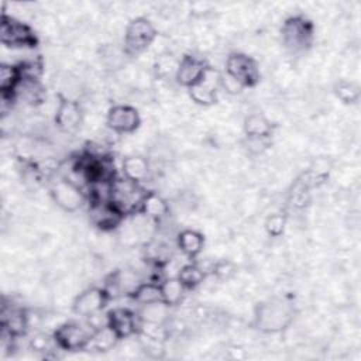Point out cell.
Returning <instances> with one entry per match:
<instances>
[{"label":"cell","mask_w":361,"mask_h":361,"mask_svg":"<svg viewBox=\"0 0 361 361\" xmlns=\"http://www.w3.org/2000/svg\"><path fill=\"white\" fill-rule=\"evenodd\" d=\"M295 317L293 306L283 299H268L254 310V326L262 333H281L290 326Z\"/></svg>","instance_id":"obj_1"},{"label":"cell","mask_w":361,"mask_h":361,"mask_svg":"<svg viewBox=\"0 0 361 361\" xmlns=\"http://www.w3.org/2000/svg\"><path fill=\"white\" fill-rule=\"evenodd\" d=\"M313 23L305 16H292L286 18L281 28L282 44L290 54H300L310 48L313 41Z\"/></svg>","instance_id":"obj_2"},{"label":"cell","mask_w":361,"mask_h":361,"mask_svg":"<svg viewBox=\"0 0 361 361\" xmlns=\"http://www.w3.org/2000/svg\"><path fill=\"white\" fill-rule=\"evenodd\" d=\"M147 190L141 186V183H135L127 178L114 176L111 179L110 189V202L124 214H135L138 213L140 204L142 202Z\"/></svg>","instance_id":"obj_3"},{"label":"cell","mask_w":361,"mask_h":361,"mask_svg":"<svg viewBox=\"0 0 361 361\" xmlns=\"http://www.w3.org/2000/svg\"><path fill=\"white\" fill-rule=\"evenodd\" d=\"M157 28L147 17L133 18L124 31V54L135 56L147 51L157 38Z\"/></svg>","instance_id":"obj_4"},{"label":"cell","mask_w":361,"mask_h":361,"mask_svg":"<svg viewBox=\"0 0 361 361\" xmlns=\"http://www.w3.org/2000/svg\"><path fill=\"white\" fill-rule=\"evenodd\" d=\"M93 333L94 329L87 322H65L59 324L52 334L59 350L78 351L89 347Z\"/></svg>","instance_id":"obj_5"},{"label":"cell","mask_w":361,"mask_h":361,"mask_svg":"<svg viewBox=\"0 0 361 361\" xmlns=\"http://www.w3.org/2000/svg\"><path fill=\"white\" fill-rule=\"evenodd\" d=\"M0 39L3 45L11 48H34L38 44V38L28 24L6 13L1 16Z\"/></svg>","instance_id":"obj_6"},{"label":"cell","mask_w":361,"mask_h":361,"mask_svg":"<svg viewBox=\"0 0 361 361\" xmlns=\"http://www.w3.org/2000/svg\"><path fill=\"white\" fill-rule=\"evenodd\" d=\"M224 72L235 79L243 87L257 86L261 78L257 61L244 52H231L226 59Z\"/></svg>","instance_id":"obj_7"},{"label":"cell","mask_w":361,"mask_h":361,"mask_svg":"<svg viewBox=\"0 0 361 361\" xmlns=\"http://www.w3.org/2000/svg\"><path fill=\"white\" fill-rule=\"evenodd\" d=\"M49 195L56 206L69 213L76 212L86 202L83 189L65 176H61L51 183Z\"/></svg>","instance_id":"obj_8"},{"label":"cell","mask_w":361,"mask_h":361,"mask_svg":"<svg viewBox=\"0 0 361 361\" xmlns=\"http://www.w3.org/2000/svg\"><path fill=\"white\" fill-rule=\"evenodd\" d=\"M110 295L104 288L92 286L80 292L72 303V310L76 316L80 317H90L99 312H103V309L110 302Z\"/></svg>","instance_id":"obj_9"},{"label":"cell","mask_w":361,"mask_h":361,"mask_svg":"<svg viewBox=\"0 0 361 361\" xmlns=\"http://www.w3.org/2000/svg\"><path fill=\"white\" fill-rule=\"evenodd\" d=\"M192 102L196 104L209 107L217 103L220 92V72L209 66L203 78L193 86L188 89Z\"/></svg>","instance_id":"obj_10"},{"label":"cell","mask_w":361,"mask_h":361,"mask_svg":"<svg viewBox=\"0 0 361 361\" xmlns=\"http://www.w3.org/2000/svg\"><path fill=\"white\" fill-rule=\"evenodd\" d=\"M106 124L116 134H130L140 127L141 117L130 104H114L107 111Z\"/></svg>","instance_id":"obj_11"},{"label":"cell","mask_w":361,"mask_h":361,"mask_svg":"<svg viewBox=\"0 0 361 361\" xmlns=\"http://www.w3.org/2000/svg\"><path fill=\"white\" fill-rule=\"evenodd\" d=\"M58 97L59 102L55 110L54 121L62 133L72 134L78 131L83 123V110L76 100L65 97L62 94H59Z\"/></svg>","instance_id":"obj_12"},{"label":"cell","mask_w":361,"mask_h":361,"mask_svg":"<svg viewBox=\"0 0 361 361\" xmlns=\"http://www.w3.org/2000/svg\"><path fill=\"white\" fill-rule=\"evenodd\" d=\"M209 66L210 65L197 55H185L176 65L175 79L180 86L189 89L203 78Z\"/></svg>","instance_id":"obj_13"},{"label":"cell","mask_w":361,"mask_h":361,"mask_svg":"<svg viewBox=\"0 0 361 361\" xmlns=\"http://www.w3.org/2000/svg\"><path fill=\"white\" fill-rule=\"evenodd\" d=\"M107 324L113 329L117 337L123 340L138 333L140 319L131 309L118 306L107 312Z\"/></svg>","instance_id":"obj_14"},{"label":"cell","mask_w":361,"mask_h":361,"mask_svg":"<svg viewBox=\"0 0 361 361\" xmlns=\"http://www.w3.org/2000/svg\"><path fill=\"white\" fill-rule=\"evenodd\" d=\"M89 216L92 223L100 230L110 231L121 224L124 214L109 200V202H90Z\"/></svg>","instance_id":"obj_15"},{"label":"cell","mask_w":361,"mask_h":361,"mask_svg":"<svg viewBox=\"0 0 361 361\" xmlns=\"http://www.w3.org/2000/svg\"><path fill=\"white\" fill-rule=\"evenodd\" d=\"M138 214L158 223L169 214V204L161 195L155 192H147L140 204Z\"/></svg>","instance_id":"obj_16"},{"label":"cell","mask_w":361,"mask_h":361,"mask_svg":"<svg viewBox=\"0 0 361 361\" xmlns=\"http://www.w3.org/2000/svg\"><path fill=\"white\" fill-rule=\"evenodd\" d=\"M14 96L17 100L24 102L28 106H38L45 100V89L39 80L20 79Z\"/></svg>","instance_id":"obj_17"},{"label":"cell","mask_w":361,"mask_h":361,"mask_svg":"<svg viewBox=\"0 0 361 361\" xmlns=\"http://www.w3.org/2000/svg\"><path fill=\"white\" fill-rule=\"evenodd\" d=\"M121 173L135 183H142L149 176V162L141 155L126 157L121 162Z\"/></svg>","instance_id":"obj_18"},{"label":"cell","mask_w":361,"mask_h":361,"mask_svg":"<svg viewBox=\"0 0 361 361\" xmlns=\"http://www.w3.org/2000/svg\"><path fill=\"white\" fill-rule=\"evenodd\" d=\"M176 245L185 257L195 259L204 247V237L196 230L186 228L178 234Z\"/></svg>","instance_id":"obj_19"},{"label":"cell","mask_w":361,"mask_h":361,"mask_svg":"<svg viewBox=\"0 0 361 361\" xmlns=\"http://www.w3.org/2000/svg\"><path fill=\"white\" fill-rule=\"evenodd\" d=\"M169 309L165 302L158 300V302H151L145 305H138L137 309V316L140 322L142 323H149V324H165L169 320Z\"/></svg>","instance_id":"obj_20"},{"label":"cell","mask_w":361,"mask_h":361,"mask_svg":"<svg viewBox=\"0 0 361 361\" xmlns=\"http://www.w3.org/2000/svg\"><path fill=\"white\" fill-rule=\"evenodd\" d=\"M243 130L245 137H264L271 138L274 133V124L268 117L261 113H251L244 118Z\"/></svg>","instance_id":"obj_21"},{"label":"cell","mask_w":361,"mask_h":361,"mask_svg":"<svg viewBox=\"0 0 361 361\" xmlns=\"http://www.w3.org/2000/svg\"><path fill=\"white\" fill-rule=\"evenodd\" d=\"M159 285H161L162 302H165L171 307L179 305L185 298V292L188 290L178 276H166L159 282Z\"/></svg>","instance_id":"obj_22"},{"label":"cell","mask_w":361,"mask_h":361,"mask_svg":"<svg viewBox=\"0 0 361 361\" xmlns=\"http://www.w3.org/2000/svg\"><path fill=\"white\" fill-rule=\"evenodd\" d=\"M207 272L199 264H195V262L182 265L176 274V276L188 290L197 288L204 281Z\"/></svg>","instance_id":"obj_23"},{"label":"cell","mask_w":361,"mask_h":361,"mask_svg":"<svg viewBox=\"0 0 361 361\" xmlns=\"http://www.w3.org/2000/svg\"><path fill=\"white\" fill-rule=\"evenodd\" d=\"M137 305H145L151 302L162 300L161 285L158 282H141L130 295Z\"/></svg>","instance_id":"obj_24"},{"label":"cell","mask_w":361,"mask_h":361,"mask_svg":"<svg viewBox=\"0 0 361 361\" xmlns=\"http://www.w3.org/2000/svg\"><path fill=\"white\" fill-rule=\"evenodd\" d=\"M118 340L120 338L117 337V334L107 324L102 329L94 330L93 337H92L87 348H92V350H96V351H107V350H111Z\"/></svg>","instance_id":"obj_25"},{"label":"cell","mask_w":361,"mask_h":361,"mask_svg":"<svg viewBox=\"0 0 361 361\" xmlns=\"http://www.w3.org/2000/svg\"><path fill=\"white\" fill-rule=\"evenodd\" d=\"M20 71L17 65L1 63L0 66V93L14 94V90L20 82Z\"/></svg>","instance_id":"obj_26"},{"label":"cell","mask_w":361,"mask_h":361,"mask_svg":"<svg viewBox=\"0 0 361 361\" xmlns=\"http://www.w3.org/2000/svg\"><path fill=\"white\" fill-rule=\"evenodd\" d=\"M334 96L344 104H354L360 99V87L351 80L341 79L333 86Z\"/></svg>","instance_id":"obj_27"},{"label":"cell","mask_w":361,"mask_h":361,"mask_svg":"<svg viewBox=\"0 0 361 361\" xmlns=\"http://www.w3.org/2000/svg\"><path fill=\"white\" fill-rule=\"evenodd\" d=\"M28 345H30V348H31L32 351H35V353H42V354L49 353V351H52L55 347H58V345H56V341H55V338H54V334H48V333H42V331L35 333V334L30 338Z\"/></svg>","instance_id":"obj_28"},{"label":"cell","mask_w":361,"mask_h":361,"mask_svg":"<svg viewBox=\"0 0 361 361\" xmlns=\"http://www.w3.org/2000/svg\"><path fill=\"white\" fill-rule=\"evenodd\" d=\"M17 66H18L21 79L39 80V78L42 75V71H44V65H42V61L39 58L25 59L23 62L17 63Z\"/></svg>","instance_id":"obj_29"},{"label":"cell","mask_w":361,"mask_h":361,"mask_svg":"<svg viewBox=\"0 0 361 361\" xmlns=\"http://www.w3.org/2000/svg\"><path fill=\"white\" fill-rule=\"evenodd\" d=\"M210 272L219 281H228L235 275L237 267H235L234 262H231L228 259H219V261L212 264Z\"/></svg>","instance_id":"obj_30"},{"label":"cell","mask_w":361,"mask_h":361,"mask_svg":"<svg viewBox=\"0 0 361 361\" xmlns=\"http://www.w3.org/2000/svg\"><path fill=\"white\" fill-rule=\"evenodd\" d=\"M286 214L285 213H271L265 220V230L271 237H279L286 227Z\"/></svg>","instance_id":"obj_31"},{"label":"cell","mask_w":361,"mask_h":361,"mask_svg":"<svg viewBox=\"0 0 361 361\" xmlns=\"http://www.w3.org/2000/svg\"><path fill=\"white\" fill-rule=\"evenodd\" d=\"M244 147L252 155H261L269 147V138L264 137H245Z\"/></svg>","instance_id":"obj_32"},{"label":"cell","mask_w":361,"mask_h":361,"mask_svg":"<svg viewBox=\"0 0 361 361\" xmlns=\"http://www.w3.org/2000/svg\"><path fill=\"white\" fill-rule=\"evenodd\" d=\"M220 89L230 93V94H237L244 87L235 79H233L230 75L223 72V73H220Z\"/></svg>","instance_id":"obj_33"}]
</instances>
